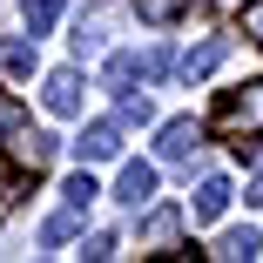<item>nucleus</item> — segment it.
Returning a JSON list of instances; mask_svg holds the SVG:
<instances>
[{
	"label": "nucleus",
	"instance_id": "nucleus-20",
	"mask_svg": "<svg viewBox=\"0 0 263 263\" xmlns=\"http://www.w3.org/2000/svg\"><path fill=\"white\" fill-rule=\"evenodd\" d=\"M14 122H21V101H7V95H0V142L14 135Z\"/></svg>",
	"mask_w": 263,
	"mask_h": 263
},
{
	"label": "nucleus",
	"instance_id": "nucleus-2",
	"mask_svg": "<svg viewBox=\"0 0 263 263\" xmlns=\"http://www.w3.org/2000/svg\"><path fill=\"white\" fill-rule=\"evenodd\" d=\"M74 155H81V162H115V155H122V115L88 122V128H81V142H74Z\"/></svg>",
	"mask_w": 263,
	"mask_h": 263
},
{
	"label": "nucleus",
	"instance_id": "nucleus-12",
	"mask_svg": "<svg viewBox=\"0 0 263 263\" xmlns=\"http://www.w3.org/2000/svg\"><path fill=\"white\" fill-rule=\"evenodd\" d=\"M61 14H68V0H27V27H34V34H47Z\"/></svg>",
	"mask_w": 263,
	"mask_h": 263
},
{
	"label": "nucleus",
	"instance_id": "nucleus-10",
	"mask_svg": "<svg viewBox=\"0 0 263 263\" xmlns=\"http://www.w3.org/2000/svg\"><path fill=\"white\" fill-rule=\"evenodd\" d=\"M216 256H230V263H243V256H263V236H250V230H230V236L216 243Z\"/></svg>",
	"mask_w": 263,
	"mask_h": 263
},
{
	"label": "nucleus",
	"instance_id": "nucleus-18",
	"mask_svg": "<svg viewBox=\"0 0 263 263\" xmlns=\"http://www.w3.org/2000/svg\"><path fill=\"white\" fill-rule=\"evenodd\" d=\"M142 74L162 81V74H169V47H148V54H142Z\"/></svg>",
	"mask_w": 263,
	"mask_h": 263
},
{
	"label": "nucleus",
	"instance_id": "nucleus-6",
	"mask_svg": "<svg viewBox=\"0 0 263 263\" xmlns=\"http://www.w3.org/2000/svg\"><path fill=\"white\" fill-rule=\"evenodd\" d=\"M196 142H202V128L182 115V122H169L162 128V142H155V155H162V162H189V155H196Z\"/></svg>",
	"mask_w": 263,
	"mask_h": 263
},
{
	"label": "nucleus",
	"instance_id": "nucleus-19",
	"mask_svg": "<svg viewBox=\"0 0 263 263\" xmlns=\"http://www.w3.org/2000/svg\"><path fill=\"white\" fill-rule=\"evenodd\" d=\"M128 122H148V101H142V95H128V88H122V128H128Z\"/></svg>",
	"mask_w": 263,
	"mask_h": 263
},
{
	"label": "nucleus",
	"instance_id": "nucleus-11",
	"mask_svg": "<svg viewBox=\"0 0 263 263\" xmlns=\"http://www.w3.org/2000/svg\"><path fill=\"white\" fill-rule=\"evenodd\" d=\"M135 81H142V54H115V61H108V88L122 95V88H135Z\"/></svg>",
	"mask_w": 263,
	"mask_h": 263
},
{
	"label": "nucleus",
	"instance_id": "nucleus-15",
	"mask_svg": "<svg viewBox=\"0 0 263 263\" xmlns=\"http://www.w3.org/2000/svg\"><path fill=\"white\" fill-rule=\"evenodd\" d=\"M155 250H162V243H176V209H155V216H148V230H142Z\"/></svg>",
	"mask_w": 263,
	"mask_h": 263
},
{
	"label": "nucleus",
	"instance_id": "nucleus-13",
	"mask_svg": "<svg viewBox=\"0 0 263 263\" xmlns=\"http://www.w3.org/2000/svg\"><path fill=\"white\" fill-rule=\"evenodd\" d=\"M0 68L7 74H34V47L27 41H0Z\"/></svg>",
	"mask_w": 263,
	"mask_h": 263
},
{
	"label": "nucleus",
	"instance_id": "nucleus-8",
	"mask_svg": "<svg viewBox=\"0 0 263 263\" xmlns=\"http://www.w3.org/2000/svg\"><path fill=\"white\" fill-rule=\"evenodd\" d=\"M216 61H223V41L209 34V41H196L189 54H182V74H189V81H202V74H216Z\"/></svg>",
	"mask_w": 263,
	"mask_h": 263
},
{
	"label": "nucleus",
	"instance_id": "nucleus-1",
	"mask_svg": "<svg viewBox=\"0 0 263 263\" xmlns=\"http://www.w3.org/2000/svg\"><path fill=\"white\" fill-rule=\"evenodd\" d=\"M216 128L236 135V142H256V135H263V81H250V88H236V95L223 101Z\"/></svg>",
	"mask_w": 263,
	"mask_h": 263
},
{
	"label": "nucleus",
	"instance_id": "nucleus-3",
	"mask_svg": "<svg viewBox=\"0 0 263 263\" xmlns=\"http://www.w3.org/2000/svg\"><path fill=\"white\" fill-rule=\"evenodd\" d=\"M7 148H14V162H21V169H34V176H41L47 162H54V135L21 128V122H14V142H7Z\"/></svg>",
	"mask_w": 263,
	"mask_h": 263
},
{
	"label": "nucleus",
	"instance_id": "nucleus-4",
	"mask_svg": "<svg viewBox=\"0 0 263 263\" xmlns=\"http://www.w3.org/2000/svg\"><path fill=\"white\" fill-rule=\"evenodd\" d=\"M223 209H230V182H223V176H202V182H196V196H189V216L209 230Z\"/></svg>",
	"mask_w": 263,
	"mask_h": 263
},
{
	"label": "nucleus",
	"instance_id": "nucleus-16",
	"mask_svg": "<svg viewBox=\"0 0 263 263\" xmlns=\"http://www.w3.org/2000/svg\"><path fill=\"white\" fill-rule=\"evenodd\" d=\"M135 7H142V21H155V27H162V21H176V14L189 7V0H135Z\"/></svg>",
	"mask_w": 263,
	"mask_h": 263
},
{
	"label": "nucleus",
	"instance_id": "nucleus-7",
	"mask_svg": "<svg viewBox=\"0 0 263 263\" xmlns=\"http://www.w3.org/2000/svg\"><path fill=\"white\" fill-rule=\"evenodd\" d=\"M115 196H122V202H135V209H142V202H148V196H155V162H128V169H122V176H115Z\"/></svg>",
	"mask_w": 263,
	"mask_h": 263
},
{
	"label": "nucleus",
	"instance_id": "nucleus-5",
	"mask_svg": "<svg viewBox=\"0 0 263 263\" xmlns=\"http://www.w3.org/2000/svg\"><path fill=\"white\" fill-rule=\"evenodd\" d=\"M41 95H47V108H54V115H81V74H74V68H54Z\"/></svg>",
	"mask_w": 263,
	"mask_h": 263
},
{
	"label": "nucleus",
	"instance_id": "nucleus-9",
	"mask_svg": "<svg viewBox=\"0 0 263 263\" xmlns=\"http://www.w3.org/2000/svg\"><path fill=\"white\" fill-rule=\"evenodd\" d=\"M74 216H81V209H74V202H68V209H54V216H47V223H41V243H47V250H61V243H68V236L81 230Z\"/></svg>",
	"mask_w": 263,
	"mask_h": 263
},
{
	"label": "nucleus",
	"instance_id": "nucleus-21",
	"mask_svg": "<svg viewBox=\"0 0 263 263\" xmlns=\"http://www.w3.org/2000/svg\"><path fill=\"white\" fill-rule=\"evenodd\" d=\"M243 27H250V41L263 47V0H256V7H250V14H243Z\"/></svg>",
	"mask_w": 263,
	"mask_h": 263
},
{
	"label": "nucleus",
	"instance_id": "nucleus-17",
	"mask_svg": "<svg viewBox=\"0 0 263 263\" xmlns=\"http://www.w3.org/2000/svg\"><path fill=\"white\" fill-rule=\"evenodd\" d=\"M81 256H88V263H108V256H115V236H108V230H95V236L81 243Z\"/></svg>",
	"mask_w": 263,
	"mask_h": 263
},
{
	"label": "nucleus",
	"instance_id": "nucleus-22",
	"mask_svg": "<svg viewBox=\"0 0 263 263\" xmlns=\"http://www.w3.org/2000/svg\"><path fill=\"white\" fill-rule=\"evenodd\" d=\"M250 209H263V176H256V182H250Z\"/></svg>",
	"mask_w": 263,
	"mask_h": 263
},
{
	"label": "nucleus",
	"instance_id": "nucleus-14",
	"mask_svg": "<svg viewBox=\"0 0 263 263\" xmlns=\"http://www.w3.org/2000/svg\"><path fill=\"white\" fill-rule=\"evenodd\" d=\"M61 196H68V202H74V209H88V202H95V196H101V189H95V176H88V169H81V176H68V182H61Z\"/></svg>",
	"mask_w": 263,
	"mask_h": 263
}]
</instances>
